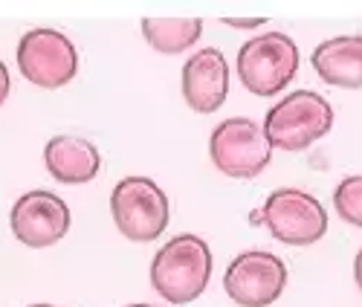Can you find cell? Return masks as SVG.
I'll list each match as a JSON object with an SVG mask.
<instances>
[{
	"label": "cell",
	"instance_id": "obj_1",
	"mask_svg": "<svg viewBox=\"0 0 362 307\" xmlns=\"http://www.w3.org/2000/svg\"><path fill=\"white\" fill-rule=\"evenodd\" d=\"M209 279H212V250L200 235L171 238L151 264V284L171 304L200 299Z\"/></svg>",
	"mask_w": 362,
	"mask_h": 307
},
{
	"label": "cell",
	"instance_id": "obj_2",
	"mask_svg": "<svg viewBox=\"0 0 362 307\" xmlns=\"http://www.w3.org/2000/svg\"><path fill=\"white\" fill-rule=\"evenodd\" d=\"M334 128V108L313 90H296L267 110L264 134L273 148L301 151Z\"/></svg>",
	"mask_w": 362,
	"mask_h": 307
},
{
	"label": "cell",
	"instance_id": "obj_3",
	"mask_svg": "<svg viewBox=\"0 0 362 307\" xmlns=\"http://www.w3.org/2000/svg\"><path fill=\"white\" fill-rule=\"evenodd\" d=\"M252 224H264L269 235L290 247H310L327 232L325 206L301 189H279L267 197V203L250 214Z\"/></svg>",
	"mask_w": 362,
	"mask_h": 307
},
{
	"label": "cell",
	"instance_id": "obj_4",
	"mask_svg": "<svg viewBox=\"0 0 362 307\" xmlns=\"http://www.w3.org/2000/svg\"><path fill=\"white\" fill-rule=\"evenodd\" d=\"M110 214L116 221V229L131 241L148 243L157 241L163 229L168 226V197L148 177H125L116 183L110 195Z\"/></svg>",
	"mask_w": 362,
	"mask_h": 307
},
{
	"label": "cell",
	"instance_id": "obj_5",
	"mask_svg": "<svg viewBox=\"0 0 362 307\" xmlns=\"http://www.w3.org/2000/svg\"><path fill=\"white\" fill-rule=\"evenodd\" d=\"M209 157L226 177L252 180L273 160V145L258 122L247 116H232L221 122L209 137Z\"/></svg>",
	"mask_w": 362,
	"mask_h": 307
},
{
	"label": "cell",
	"instance_id": "obj_6",
	"mask_svg": "<svg viewBox=\"0 0 362 307\" xmlns=\"http://www.w3.org/2000/svg\"><path fill=\"white\" fill-rule=\"evenodd\" d=\"M298 70V47L284 33H267L238 52V76L255 96H276Z\"/></svg>",
	"mask_w": 362,
	"mask_h": 307
},
{
	"label": "cell",
	"instance_id": "obj_7",
	"mask_svg": "<svg viewBox=\"0 0 362 307\" xmlns=\"http://www.w3.org/2000/svg\"><path fill=\"white\" fill-rule=\"evenodd\" d=\"M21 76L41 90H58L78 73V55L67 35L58 29H33L18 44Z\"/></svg>",
	"mask_w": 362,
	"mask_h": 307
},
{
	"label": "cell",
	"instance_id": "obj_8",
	"mask_svg": "<svg viewBox=\"0 0 362 307\" xmlns=\"http://www.w3.org/2000/svg\"><path fill=\"white\" fill-rule=\"evenodd\" d=\"M287 287V267L276 253L250 250L232 258L223 290L240 307H269Z\"/></svg>",
	"mask_w": 362,
	"mask_h": 307
},
{
	"label": "cell",
	"instance_id": "obj_9",
	"mask_svg": "<svg viewBox=\"0 0 362 307\" xmlns=\"http://www.w3.org/2000/svg\"><path fill=\"white\" fill-rule=\"evenodd\" d=\"M12 232L23 247L44 250L58 243L70 229V206L44 189L26 192L12 206Z\"/></svg>",
	"mask_w": 362,
	"mask_h": 307
},
{
	"label": "cell",
	"instance_id": "obj_10",
	"mask_svg": "<svg viewBox=\"0 0 362 307\" xmlns=\"http://www.w3.org/2000/svg\"><path fill=\"white\" fill-rule=\"evenodd\" d=\"M229 93V64L221 50L206 47L183 67V96L194 113H215Z\"/></svg>",
	"mask_w": 362,
	"mask_h": 307
},
{
	"label": "cell",
	"instance_id": "obj_11",
	"mask_svg": "<svg viewBox=\"0 0 362 307\" xmlns=\"http://www.w3.org/2000/svg\"><path fill=\"white\" fill-rule=\"evenodd\" d=\"M44 166L47 171L58 180L67 183V186H81V183H90L99 168H102V157L99 148L84 139V137H52L44 148Z\"/></svg>",
	"mask_w": 362,
	"mask_h": 307
},
{
	"label": "cell",
	"instance_id": "obj_12",
	"mask_svg": "<svg viewBox=\"0 0 362 307\" xmlns=\"http://www.w3.org/2000/svg\"><path fill=\"white\" fill-rule=\"evenodd\" d=\"M313 70L325 84L362 87V35H339L313 50Z\"/></svg>",
	"mask_w": 362,
	"mask_h": 307
},
{
	"label": "cell",
	"instance_id": "obj_13",
	"mask_svg": "<svg viewBox=\"0 0 362 307\" xmlns=\"http://www.w3.org/2000/svg\"><path fill=\"white\" fill-rule=\"evenodd\" d=\"M203 33V21L189 18V21H160V18H145L142 21V35L157 52H183L189 50Z\"/></svg>",
	"mask_w": 362,
	"mask_h": 307
},
{
	"label": "cell",
	"instance_id": "obj_14",
	"mask_svg": "<svg viewBox=\"0 0 362 307\" xmlns=\"http://www.w3.org/2000/svg\"><path fill=\"white\" fill-rule=\"evenodd\" d=\"M334 206L339 212V218L362 229V174L345 177L339 183V189L334 195Z\"/></svg>",
	"mask_w": 362,
	"mask_h": 307
},
{
	"label": "cell",
	"instance_id": "obj_15",
	"mask_svg": "<svg viewBox=\"0 0 362 307\" xmlns=\"http://www.w3.org/2000/svg\"><path fill=\"white\" fill-rule=\"evenodd\" d=\"M9 90H12V81H9V70H6V64H4V61H0V105L6 102Z\"/></svg>",
	"mask_w": 362,
	"mask_h": 307
},
{
	"label": "cell",
	"instance_id": "obj_16",
	"mask_svg": "<svg viewBox=\"0 0 362 307\" xmlns=\"http://www.w3.org/2000/svg\"><path fill=\"white\" fill-rule=\"evenodd\" d=\"M223 23H226V26H235V29H255V26L264 23V18H255V21H252V18H247V21H232V18H226Z\"/></svg>",
	"mask_w": 362,
	"mask_h": 307
},
{
	"label": "cell",
	"instance_id": "obj_17",
	"mask_svg": "<svg viewBox=\"0 0 362 307\" xmlns=\"http://www.w3.org/2000/svg\"><path fill=\"white\" fill-rule=\"evenodd\" d=\"M354 275H356V284L362 290V250L356 253V261H354Z\"/></svg>",
	"mask_w": 362,
	"mask_h": 307
},
{
	"label": "cell",
	"instance_id": "obj_18",
	"mask_svg": "<svg viewBox=\"0 0 362 307\" xmlns=\"http://www.w3.org/2000/svg\"><path fill=\"white\" fill-rule=\"evenodd\" d=\"M29 307H55V304H29Z\"/></svg>",
	"mask_w": 362,
	"mask_h": 307
},
{
	"label": "cell",
	"instance_id": "obj_19",
	"mask_svg": "<svg viewBox=\"0 0 362 307\" xmlns=\"http://www.w3.org/2000/svg\"><path fill=\"white\" fill-rule=\"evenodd\" d=\"M128 307H151V304H128Z\"/></svg>",
	"mask_w": 362,
	"mask_h": 307
}]
</instances>
